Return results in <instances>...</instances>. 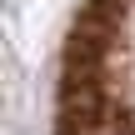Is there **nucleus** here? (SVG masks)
<instances>
[{"label":"nucleus","mask_w":135,"mask_h":135,"mask_svg":"<svg viewBox=\"0 0 135 135\" xmlns=\"http://www.w3.org/2000/svg\"><path fill=\"white\" fill-rule=\"evenodd\" d=\"M55 135H135V0H85L55 95Z\"/></svg>","instance_id":"1"}]
</instances>
